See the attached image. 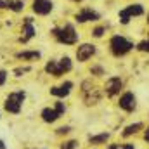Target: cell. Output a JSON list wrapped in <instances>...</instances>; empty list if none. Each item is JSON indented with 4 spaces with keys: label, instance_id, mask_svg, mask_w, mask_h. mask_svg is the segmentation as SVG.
<instances>
[{
    "label": "cell",
    "instance_id": "1",
    "mask_svg": "<svg viewBox=\"0 0 149 149\" xmlns=\"http://www.w3.org/2000/svg\"><path fill=\"white\" fill-rule=\"evenodd\" d=\"M54 35L56 38L59 40V42H63V43H76V40H78V35H76V31H74V28L71 24H66L64 28H61V30H54Z\"/></svg>",
    "mask_w": 149,
    "mask_h": 149
},
{
    "label": "cell",
    "instance_id": "2",
    "mask_svg": "<svg viewBox=\"0 0 149 149\" xmlns=\"http://www.w3.org/2000/svg\"><path fill=\"white\" fill-rule=\"evenodd\" d=\"M132 47H134V45H132L127 38L118 37V35L111 38V50H113L114 56H123V54H127Z\"/></svg>",
    "mask_w": 149,
    "mask_h": 149
},
{
    "label": "cell",
    "instance_id": "3",
    "mask_svg": "<svg viewBox=\"0 0 149 149\" xmlns=\"http://www.w3.org/2000/svg\"><path fill=\"white\" fill-rule=\"evenodd\" d=\"M23 101H24V92H12L9 97H7V101H5V109L9 113H19L21 109V104H23Z\"/></svg>",
    "mask_w": 149,
    "mask_h": 149
},
{
    "label": "cell",
    "instance_id": "4",
    "mask_svg": "<svg viewBox=\"0 0 149 149\" xmlns=\"http://www.w3.org/2000/svg\"><path fill=\"white\" fill-rule=\"evenodd\" d=\"M94 54H95V47L90 45V43H85V45L78 47V50H76V57H78V61H87V59L92 57Z\"/></svg>",
    "mask_w": 149,
    "mask_h": 149
},
{
    "label": "cell",
    "instance_id": "5",
    "mask_svg": "<svg viewBox=\"0 0 149 149\" xmlns=\"http://www.w3.org/2000/svg\"><path fill=\"white\" fill-rule=\"evenodd\" d=\"M33 10L37 14L45 16L52 10V2L50 0H33Z\"/></svg>",
    "mask_w": 149,
    "mask_h": 149
},
{
    "label": "cell",
    "instance_id": "6",
    "mask_svg": "<svg viewBox=\"0 0 149 149\" xmlns=\"http://www.w3.org/2000/svg\"><path fill=\"white\" fill-rule=\"evenodd\" d=\"M120 88H121V80L120 78H109L108 81H106V94L109 95V97H113L114 94H118L120 92Z\"/></svg>",
    "mask_w": 149,
    "mask_h": 149
},
{
    "label": "cell",
    "instance_id": "7",
    "mask_svg": "<svg viewBox=\"0 0 149 149\" xmlns=\"http://www.w3.org/2000/svg\"><path fill=\"white\" fill-rule=\"evenodd\" d=\"M120 108H123L125 111H132L135 108V97H134V94H130V92L123 94L121 99H120Z\"/></svg>",
    "mask_w": 149,
    "mask_h": 149
},
{
    "label": "cell",
    "instance_id": "8",
    "mask_svg": "<svg viewBox=\"0 0 149 149\" xmlns=\"http://www.w3.org/2000/svg\"><path fill=\"white\" fill-rule=\"evenodd\" d=\"M73 87V83L71 81H66L64 85H61V87H54V88H50V94L52 95H56V97H66L68 94H70V88Z\"/></svg>",
    "mask_w": 149,
    "mask_h": 149
},
{
    "label": "cell",
    "instance_id": "9",
    "mask_svg": "<svg viewBox=\"0 0 149 149\" xmlns=\"http://www.w3.org/2000/svg\"><path fill=\"white\" fill-rule=\"evenodd\" d=\"M71 70V61L70 57H63L59 63H56V76H61L63 73L70 71Z\"/></svg>",
    "mask_w": 149,
    "mask_h": 149
},
{
    "label": "cell",
    "instance_id": "10",
    "mask_svg": "<svg viewBox=\"0 0 149 149\" xmlns=\"http://www.w3.org/2000/svg\"><path fill=\"white\" fill-rule=\"evenodd\" d=\"M95 19H99V14L94 12V10H90V9H85V10H81V12L76 16V21H80V23H85V21H95Z\"/></svg>",
    "mask_w": 149,
    "mask_h": 149
},
{
    "label": "cell",
    "instance_id": "11",
    "mask_svg": "<svg viewBox=\"0 0 149 149\" xmlns=\"http://www.w3.org/2000/svg\"><path fill=\"white\" fill-rule=\"evenodd\" d=\"M59 116H61L59 113L56 111V109H50V108H45V109L42 111V118H43V121H47V123H52V121H56Z\"/></svg>",
    "mask_w": 149,
    "mask_h": 149
},
{
    "label": "cell",
    "instance_id": "12",
    "mask_svg": "<svg viewBox=\"0 0 149 149\" xmlns=\"http://www.w3.org/2000/svg\"><path fill=\"white\" fill-rule=\"evenodd\" d=\"M23 31H24V37L21 38V42H26V40H30V38L35 35V30H33L31 23H26V24H24V28H23Z\"/></svg>",
    "mask_w": 149,
    "mask_h": 149
},
{
    "label": "cell",
    "instance_id": "13",
    "mask_svg": "<svg viewBox=\"0 0 149 149\" xmlns=\"http://www.w3.org/2000/svg\"><path fill=\"white\" fill-rule=\"evenodd\" d=\"M142 128V123H134V125H128L127 128H125V132H123V135L125 137H128V135H132V134H135V132H139Z\"/></svg>",
    "mask_w": 149,
    "mask_h": 149
},
{
    "label": "cell",
    "instance_id": "14",
    "mask_svg": "<svg viewBox=\"0 0 149 149\" xmlns=\"http://www.w3.org/2000/svg\"><path fill=\"white\" fill-rule=\"evenodd\" d=\"M125 12H127L128 16H141V14L144 12V9H142L141 5H130L128 9H125Z\"/></svg>",
    "mask_w": 149,
    "mask_h": 149
},
{
    "label": "cell",
    "instance_id": "15",
    "mask_svg": "<svg viewBox=\"0 0 149 149\" xmlns=\"http://www.w3.org/2000/svg\"><path fill=\"white\" fill-rule=\"evenodd\" d=\"M23 7H24V3L21 0H9V9L19 12V10H23Z\"/></svg>",
    "mask_w": 149,
    "mask_h": 149
},
{
    "label": "cell",
    "instance_id": "16",
    "mask_svg": "<svg viewBox=\"0 0 149 149\" xmlns=\"http://www.w3.org/2000/svg\"><path fill=\"white\" fill-rule=\"evenodd\" d=\"M17 57L19 59H38L40 57V52H19Z\"/></svg>",
    "mask_w": 149,
    "mask_h": 149
},
{
    "label": "cell",
    "instance_id": "17",
    "mask_svg": "<svg viewBox=\"0 0 149 149\" xmlns=\"http://www.w3.org/2000/svg\"><path fill=\"white\" fill-rule=\"evenodd\" d=\"M108 137H109V134H101V135L90 137V144H101V142H106Z\"/></svg>",
    "mask_w": 149,
    "mask_h": 149
},
{
    "label": "cell",
    "instance_id": "18",
    "mask_svg": "<svg viewBox=\"0 0 149 149\" xmlns=\"http://www.w3.org/2000/svg\"><path fill=\"white\" fill-rule=\"evenodd\" d=\"M137 49H139V50H142V52H149V40L141 42V43L137 45Z\"/></svg>",
    "mask_w": 149,
    "mask_h": 149
},
{
    "label": "cell",
    "instance_id": "19",
    "mask_svg": "<svg viewBox=\"0 0 149 149\" xmlns=\"http://www.w3.org/2000/svg\"><path fill=\"white\" fill-rule=\"evenodd\" d=\"M76 144H78L76 141H68V142H64V144L61 146V149H74L76 148Z\"/></svg>",
    "mask_w": 149,
    "mask_h": 149
},
{
    "label": "cell",
    "instance_id": "20",
    "mask_svg": "<svg viewBox=\"0 0 149 149\" xmlns=\"http://www.w3.org/2000/svg\"><path fill=\"white\" fill-rule=\"evenodd\" d=\"M120 19H121V23H123V24H127V23L130 21V16H128L125 10H121V12H120Z\"/></svg>",
    "mask_w": 149,
    "mask_h": 149
},
{
    "label": "cell",
    "instance_id": "21",
    "mask_svg": "<svg viewBox=\"0 0 149 149\" xmlns=\"http://www.w3.org/2000/svg\"><path fill=\"white\" fill-rule=\"evenodd\" d=\"M56 111L59 113V114H63V113H64V104H63V102H57V104H56Z\"/></svg>",
    "mask_w": 149,
    "mask_h": 149
},
{
    "label": "cell",
    "instance_id": "22",
    "mask_svg": "<svg viewBox=\"0 0 149 149\" xmlns=\"http://www.w3.org/2000/svg\"><path fill=\"white\" fill-rule=\"evenodd\" d=\"M102 33H104V28H101V26L94 30V37H102Z\"/></svg>",
    "mask_w": 149,
    "mask_h": 149
},
{
    "label": "cell",
    "instance_id": "23",
    "mask_svg": "<svg viewBox=\"0 0 149 149\" xmlns=\"http://www.w3.org/2000/svg\"><path fill=\"white\" fill-rule=\"evenodd\" d=\"M109 149H134L132 144H127V146H111Z\"/></svg>",
    "mask_w": 149,
    "mask_h": 149
},
{
    "label": "cell",
    "instance_id": "24",
    "mask_svg": "<svg viewBox=\"0 0 149 149\" xmlns=\"http://www.w3.org/2000/svg\"><path fill=\"white\" fill-rule=\"evenodd\" d=\"M26 71H30V68H17V70H16L14 73L17 74V76H21V74H23V73H26Z\"/></svg>",
    "mask_w": 149,
    "mask_h": 149
},
{
    "label": "cell",
    "instance_id": "25",
    "mask_svg": "<svg viewBox=\"0 0 149 149\" xmlns=\"http://www.w3.org/2000/svg\"><path fill=\"white\" fill-rule=\"evenodd\" d=\"M5 76H7V73H5V71H0V85H3V81H5Z\"/></svg>",
    "mask_w": 149,
    "mask_h": 149
},
{
    "label": "cell",
    "instance_id": "26",
    "mask_svg": "<svg viewBox=\"0 0 149 149\" xmlns=\"http://www.w3.org/2000/svg\"><path fill=\"white\" fill-rule=\"evenodd\" d=\"M3 7H9V0H0V9Z\"/></svg>",
    "mask_w": 149,
    "mask_h": 149
},
{
    "label": "cell",
    "instance_id": "27",
    "mask_svg": "<svg viewBox=\"0 0 149 149\" xmlns=\"http://www.w3.org/2000/svg\"><path fill=\"white\" fill-rule=\"evenodd\" d=\"M57 132H59V134H66V132H70V128H68V127H63V128H59Z\"/></svg>",
    "mask_w": 149,
    "mask_h": 149
},
{
    "label": "cell",
    "instance_id": "28",
    "mask_svg": "<svg viewBox=\"0 0 149 149\" xmlns=\"http://www.w3.org/2000/svg\"><path fill=\"white\" fill-rule=\"evenodd\" d=\"M144 137H146V141H149V128H148V132H146V135H144Z\"/></svg>",
    "mask_w": 149,
    "mask_h": 149
},
{
    "label": "cell",
    "instance_id": "29",
    "mask_svg": "<svg viewBox=\"0 0 149 149\" xmlns=\"http://www.w3.org/2000/svg\"><path fill=\"white\" fill-rule=\"evenodd\" d=\"M0 149H5V146H3V142L0 141Z\"/></svg>",
    "mask_w": 149,
    "mask_h": 149
},
{
    "label": "cell",
    "instance_id": "30",
    "mask_svg": "<svg viewBox=\"0 0 149 149\" xmlns=\"http://www.w3.org/2000/svg\"><path fill=\"white\" fill-rule=\"evenodd\" d=\"M74 2H80V0H74Z\"/></svg>",
    "mask_w": 149,
    "mask_h": 149
},
{
    "label": "cell",
    "instance_id": "31",
    "mask_svg": "<svg viewBox=\"0 0 149 149\" xmlns=\"http://www.w3.org/2000/svg\"><path fill=\"white\" fill-rule=\"evenodd\" d=\"M148 21H149V16H148Z\"/></svg>",
    "mask_w": 149,
    "mask_h": 149
}]
</instances>
